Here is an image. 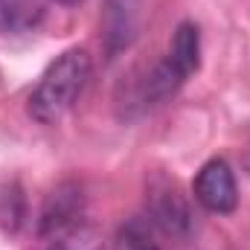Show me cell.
Segmentation results:
<instances>
[{
    "label": "cell",
    "instance_id": "obj_7",
    "mask_svg": "<svg viewBox=\"0 0 250 250\" xmlns=\"http://www.w3.org/2000/svg\"><path fill=\"white\" fill-rule=\"evenodd\" d=\"M47 18V0H0V32L26 35Z\"/></svg>",
    "mask_w": 250,
    "mask_h": 250
},
{
    "label": "cell",
    "instance_id": "obj_3",
    "mask_svg": "<svg viewBox=\"0 0 250 250\" xmlns=\"http://www.w3.org/2000/svg\"><path fill=\"white\" fill-rule=\"evenodd\" d=\"M148 215L151 221L169 233V236H189L192 230V209H189L187 198L181 195V189L175 181H169L166 175H151L148 178Z\"/></svg>",
    "mask_w": 250,
    "mask_h": 250
},
{
    "label": "cell",
    "instance_id": "obj_12",
    "mask_svg": "<svg viewBox=\"0 0 250 250\" xmlns=\"http://www.w3.org/2000/svg\"><path fill=\"white\" fill-rule=\"evenodd\" d=\"M137 250H160V248H154V245H143V248H137Z\"/></svg>",
    "mask_w": 250,
    "mask_h": 250
},
{
    "label": "cell",
    "instance_id": "obj_10",
    "mask_svg": "<svg viewBox=\"0 0 250 250\" xmlns=\"http://www.w3.org/2000/svg\"><path fill=\"white\" fill-rule=\"evenodd\" d=\"M245 169L250 172V140H248V148H245Z\"/></svg>",
    "mask_w": 250,
    "mask_h": 250
},
{
    "label": "cell",
    "instance_id": "obj_5",
    "mask_svg": "<svg viewBox=\"0 0 250 250\" xmlns=\"http://www.w3.org/2000/svg\"><path fill=\"white\" fill-rule=\"evenodd\" d=\"M140 23H143V0H105L102 44H105V53L111 59L137 41Z\"/></svg>",
    "mask_w": 250,
    "mask_h": 250
},
{
    "label": "cell",
    "instance_id": "obj_8",
    "mask_svg": "<svg viewBox=\"0 0 250 250\" xmlns=\"http://www.w3.org/2000/svg\"><path fill=\"white\" fill-rule=\"evenodd\" d=\"M26 224V195L18 181L0 189V227L6 236H18Z\"/></svg>",
    "mask_w": 250,
    "mask_h": 250
},
{
    "label": "cell",
    "instance_id": "obj_6",
    "mask_svg": "<svg viewBox=\"0 0 250 250\" xmlns=\"http://www.w3.org/2000/svg\"><path fill=\"white\" fill-rule=\"evenodd\" d=\"M166 62L172 64V70L184 82H187L192 73H198V67H201V32H198V23L181 21L175 26V35L169 41Z\"/></svg>",
    "mask_w": 250,
    "mask_h": 250
},
{
    "label": "cell",
    "instance_id": "obj_4",
    "mask_svg": "<svg viewBox=\"0 0 250 250\" xmlns=\"http://www.w3.org/2000/svg\"><path fill=\"white\" fill-rule=\"evenodd\" d=\"M84 218V192L76 181H64L53 189L41 207L38 218V236L41 239H56L67 230L79 227Z\"/></svg>",
    "mask_w": 250,
    "mask_h": 250
},
{
    "label": "cell",
    "instance_id": "obj_9",
    "mask_svg": "<svg viewBox=\"0 0 250 250\" xmlns=\"http://www.w3.org/2000/svg\"><path fill=\"white\" fill-rule=\"evenodd\" d=\"M47 250H102V233L93 224H79L73 230H67L62 236L50 239Z\"/></svg>",
    "mask_w": 250,
    "mask_h": 250
},
{
    "label": "cell",
    "instance_id": "obj_11",
    "mask_svg": "<svg viewBox=\"0 0 250 250\" xmlns=\"http://www.w3.org/2000/svg\"><path fill=\"white\" fill-rule=\"evenodd\" d=\"M56 3H62V6H79L82 0H56Z\"/></svg>",
    "mask_w": 250,
    "mask_h": 250
},
{
    "label": "cell",
    "instance_id": "obj_1",
    "mask_svg": "<svg viewBox=\"0 0 250 250\" xmlns=\"http://www.w3.org/2000/svg\"><path fill=\"white\" fill-rule=\"evenodd\" d=\"M90 76H93V59L84 47L64 50L62 56L41 73L35 90L29 93V105H26L29 117L41 125L62 120L76 105L82 90L87 87Z\"/></svg>",
    "mask_w": 250,
    "mask_h": 250
},
{
    "label": "cell",
    "instance_id": "obj_2",
    "mask_svg": "<svg viewBox=\"0 0 250 250\" xmlns=\"http://www.w3.org/2000/svg\"><path fill=\"white\" fill-rule=\"evenodd\" d=\"M192 192H195V201L212 215H230L239 207L236 175L224 157H212L198 169Z\"/></svg>",
    "mask_w": 250,
    "mask_h": 250
}]
</instances>
